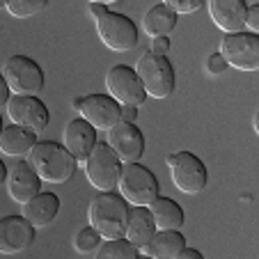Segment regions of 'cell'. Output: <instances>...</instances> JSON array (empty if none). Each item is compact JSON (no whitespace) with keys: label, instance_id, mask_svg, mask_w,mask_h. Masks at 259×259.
Instances as JSON below:
<instances>
[{"label":"cell","instance_id":"obj_6","mask_svg":"<svg viewBox=\"0 0 259 259\" xmlns=\"http://www.w3.org/2000/svg\"><path fill=\"white\" fill-rule=\"evenodd\" d=\"M167 167H170L172 184L186 195H195L202 193L209 181V172L206 165L202 163L200 156L191 152H175L167 156Z\"/></svg>","mask_w":259,"mask_h":259},{"label":"cell","instance_id":"obj_18","mask_svg":"<svg viewBox=\"0 0 259 259\" xmlns=\"http://www.w3.org/2000/svg\"><path fill=\"white\" fill-rule=\"evenodd\" d=\"M186 248V239L179 230H156L154 236L140 248V254L149 259H179Z\"/></svg>","mask_w":259,"mask_h":259},{"label":"cell","instance_id":"obj_3","mask_svg":"<svg viewBox=\"0 0 259 259\" xmlns=\"http://www.w3.org/2000/svg\"><path fill=\"white\" fill-rule=\"evenodd\" d=\"M136 73L140 78L142 88H145L147 97L152 99H167L175 92V69H172L170 60L165 55H158L147 51L142 53V58H138L136 62Z\"/></svg>","mask_w":259,"mask_h":259},{"label":"cell","instance_id":"obj_29","mask_svg":"<svg viewBox=\"0 0 259 259\" xmlns=\"http://www.w3.org/2000/svg\"><path fill=\"white\" fill-rule=\"evenodd\" d=\"M243 30L245 32H259V5H250L245 12V21H243Z\"/></svg>","mask_w":259,"mask_h":259},{"label":"cell","instance_id":"obj_28","mask_svg":"<svg viewBox=\"0 0 259 259\" xmlns=\"http://www.w3.org/2000/svg\"><path fill=\"white\" fill-rule=\"evenodd\" d=\"M206 71L211 73V76H223L225 73V69H227V62H225V58L220 53H213V55H209L206 58Z\"/></svg>","mask_w":259,"mask_h":259},{"label":"cell","instance_id":"obj_15","mask_svg":"<svg viewBox=\"0 0 259 259\" xmlns=\"http://www.w3.org/2000/svg\"><path fill=\"white\" fill-rule=\"evenodd\" d=\"M7 193L14 202L25 204L30 197H34L41 191V179L39 175L32 170L30 163H16L7 170Z\"/></svg>","mask_w":259,"mask_h":259},{"label":"cell","instance_id":"obj_36","mask_svg":"<svg viewBox=\"0 0 259 259\" xmlns=\"http://www.w3.org/2000/svg\"><path fill=\"white\" fill-rule=\"evenodd\" d=\"M88 3H97V5H115V3H122V0H88Z\"/></svg>","mask_w":259,"mask_h":259},{"label":"cell","instance_id":"obj_21","mask_svg":"<svg viewBox=\"0 0 259 259\" xmlns=\"http://www.w3.org/2000/svg\"><path fill=\"white\" fill-rule=\"evenodd\" d=\"M37 142V133L28 131V128L19 126V124H10L0 133V152L5 156H25Z\"/></svg>","mask_w":259,"mask_h":259},{"label":"cell","instance_id":"obj_34","mask_svg":"<svg viewBox=\"0 0 259 259\" xmlns=\"http://www.w3.org/2000/svg\"><path fill=\"white\" fill-rule=\"evenodd\" d=\"M103 12H108V7H106V5H97V3H90V14H92L94 19H99V16H101Z\"/></svg>","mask_w":259,"mask_h":259},{"label":"cell","instance_id":"obj_5","mask_svg":"<svg viewBox=\"0 0 259 259\" xmlns=\"http://www.w3.org/2000/svg\"><path fill=\"white\" fill-rule=\"evenodd\" d=\"M83 170L88 175V181L97 191H115L119 172H122V161L108 142H94L92 152L83 161Z\"/></svg>","mask_w":259,"mask_h":259},{"label":"cell","instance_id":"obj_20","mask_svg":"<svg viewBox=\"0 0 259 259\" xmlns=\"http://www.w3.org/2000/svg\"><path fill=\"white\" fill-rule=\"evenodd\" d=\"M156 225H154L152 211L149 206H131L128 209V220H126V230H124V239L131 241L138 250L154 236Z\"/></svg>","mask_w":259,"mask_h":259},{"label":"cell","instance_id":"obj_2","mask_svg":"<svg viewBox=\"0 0 259 259\" xmlns=\"http://www.w3.org/2000/svg\"><path fill=\"white\" fill-rule=\"evenodd\" d=\"M128 204L119 193L115 191H101L88 209V223L99 232L103 241L106 239H119L124 236L128 220Z\"/></svg>","mask_w":259,"mask_h":259},{"label":"cell","instance_id":"obj_10","mask_svg":"<svg viewBox=\"0 0 259 259\" xmlns=\"http://www.w3.org/2000/svg\"><path fill=\"white\" fill-rule=\"evenodd\" d=\"M106 90L119 106H142L147 101V92L138 78L136 69L126 64H115L106 73Z\"/></svg>","mask_w":259,"mask_h":259},{"label":"cell","instance_id":"obj_31","mask_svg":"<svg viewBox=\"0 0 259 259\" xmlns=\"http://www.w3.org/2000/svg\"><path fill=\"white\" fill-rule=\"evenodd\" d=\"M138 106H119V122H136Z\"/></svg>","mask_w":259,"mask_h":259},{"label":"cell","instance_id":"obj_11","mask_svg":"<svg viewBox=\"0 0 259 259\" xmlns=\"http://www.w3.org/2000/svg\"><path fill=\"white\" fill-rule=\"evenodd\" d=\"M7 115H10L12 124H19V126L28 128L32 133H41L46 131L51 122V113L46 103L41 99L32 97H25V94H14L10 97L7 101Z\"/></svg>","mask_w":259,"mask_h":259},{"label":"cell","instance_id":"obj_19","mask_svg":"<svg viewBox=\"0 0 259 259\" xmlns=\"http://www.w3.org/2000/svg\"><path fill=\"white\" fill-rule=\"evenodd\" d=\"M60 211V197L55 195V193H37L34 197H30L28 202L23 204V218L28 220L30 225L37 230V227H46L51 225L55 220V215H58Z\"/></svg>","mask_w":259,"mask_h":259},{"label":"cell","instance_id":"obj_22","mask_svg":"<svg viewBox=\"0 0 259 259\" xmlns=\"http://www.w3.org/2000/svg\"><path fill=\"white\" fill-rule=\"evenodd\" d=\"M149 211H152L156 230H181V227L186 225V215H184L181 206L175 200H170V197L158 195L149 204Z\"/></svg>","mask_w":259,"mask_h":259},{"label":"cell","instance_id":"obj_35","mask_svg":"<svg viewBox=\"0 0 259 259\" xmlns=\"http://www.w3.org/2000/svg\"><path fill=\"white\" fill-rule=\"evenodd\" d=\"M7 181V165L3 163V158H0V186Z\"/></svg>","mask_w":259,"mask_h":259},{"label":"cell","instance_id":"obj_16","mask_svg":"<svg viewBox=\"0 0 259 259\" xmlns=\"http://www.w3.org/2000/svg\"><path fill=\"white\" fill-rule=\"evenodd\" d=\"M94 142H97V128L83 117H76L64 126L62 133V145L67 147L71 156L78 163H83L88 158V154L92 152Z\"/></svg>","mask_w":259,"mask_h":259},{"label":"cell","instance_id":"obj_14","mask_svg":"<svg viewBox=\"0 0 259 259\" xmlns=\"http://www.w3.org/2000/svg\"><path fill=\"white\" fill-rule=\"evenodd\" d=\"M34 241V227L23 215H5L0 218V252L16 254L23 252Z\"/></svg>","mask_w":259,"mask_h":259},{"label":"cell","instance_id":"obj_4","mask_svg":"<svg viewBox=\"0 0 259 259\" xmlns=\"http://www.w3.org/2000/svg\"><path fill=\"white\" fill-rule=\"evenodd\" d=\"M119 195L133 206H149L158 197V179L149 167L140 163H122L117 179Z\"/></svg>","mask_w":259,"mask_h":259},{"label":"cell","instance_id":"obj_13","mask_svg":"<svg viewBox=\"0 0 259 259\" xmlns=\"http://www.w3.org/2000/svg\"><path fill=\"white\" fill-rule=\"evenodd\" d=\"M78 113L97 131H108L119 122V103L110 94H88L83 97V106Z\"/></svg>","mask_w":259,"mask_h":259},{"label":"cell","instance_id":"obj_27","mask_svg":"<svg viewBox=\"0 0 259 259\" xmlns=\"http://www.w3.org/2000/svg\"><path fill=\"white\" fill-rule=\"evenodd\" d=\"M165 7H170L177 16L179 14H193L197 12L202 5H204V0H161Z\"/></svg>","mask_w":259,"mask_h":259},{"label":"cell","instance_id":"obj_30","mask_svg":"<svg viewBox=\"0 0 259 259\" xmlns=\"http://www.w3.org/2000/svg\"><path fill=\"white\" fill-rule=\"evenodd\" d=\"M167 51H170V39L167 37H152V53L167 55Z\"/></svg>","mask_w":259,"mask_h":259},{"label":"cell","instance_id":"obj_37","mask_svg":"<svg viewBox=\"0 0 259 259\" xmlns=\"http://www.w3.org/2000/svg\"><path fill=\"white\" fill-rule=\"evenodd\" d=\"M71 106H73V110L78 113V110H80V106H83V99H73V101H71Z\"/></svg>","mask_w":259,"mask_h":259},{"label":"cell","instance_id":"obj_1","mask_svg":"<svg viewBox=\"0 0 259 259\" xmlns=\"http://www.w3.org/2000/svg\"><path fill=\"white\" fill-rule=\"evenodd\" d=\"M28 163L46 184H67L76 175V165H78V161L71 156L67 147L53 140L34 142V147L28 152Z\"/></svg>","mask_w":259,"mask_h":259},{"label":"cell","instance_id":"obj_17","mask_svg":"<svg viewBox=\"0 0 259 259\" xmlns=\"http://www.w3.org/2000/svg\"><path fill=\"white\" fill-rule=\"evenodd\" d=\"M209 16L223 32H241L248 5L245 0H206Z\"/></svg>","mask_w":259,"mask_h":259},{"label":"cell","instance_id":"obj_7","mask_svg":"<svg viewBox=\"0 0 259 259\" xmlns=\"http://www.w3.org/2000/svg\"><path fill=\"white\" fill-rule=\"evenodd\" d=\"M218 53L225 58L227 67L239 71H257L259 69V37L252 32H225L220 39Z\"/></svg>","mask_w":259,"mask_h":259},{"label":"cell","instance_id":"obj_26","mask_svg":"<svg viewBox=\"0 0 259 259\" xmlns=\"http://www.w3.org/2000/svg\"><path fill=\"white\" fill-rule=\"evenodd\" d=\"M101 236H99V232L94 230L92 225L83 227V230L76 232V236H73V248L78 250V252L83 254H90V252H97V248L101 245Z\"/></svg>","mask_w":259,"mask_h":259},{"label":"cell","instance_id":"obj_23","mask_svg":"<svg viewBox=\"0 0 259 259\" xmlns=\"http://www.w3.org/2000/svg\"><path fill=\"white\" fill-rule=\"evenodd\" d=\"M175 28H177V14L163 3L149 7L145 12V16H142V30L149 37H167Z\"/></svg>","mask_w":259,"mask_h":259},{"label":"cell","instance_id":"obj_33","mask_svg":"<svg viewBox=\"0 0 259 259\" xmlns=\"http://www.w3.org/2000/svg\"><path fill=\"white\" fill-rule=\"evenodd\" d=\"M202 259V252L200 250H193V248H184L181 250V254H179V259Z\"/></svg>","mask_w":259,"mask_h":259},{"label":"cell","instance_id":"obj_32","mask_svg":"<svg viewBox=\"0 0 259 259\" xmlns=\"http://www.w3.org/2000/svg\"><path fill=\"white\" fill-rule=\"evenodd\" d=\"M10 97H12V90H10V85H7L5 76L0 73V110H3V108H7V101H10Z\"/></svg>","mask_w":259,"mask_h":259},{"label":"cell","instance_id":"obj_25","mask_svg":"<svg viewBox=\"0 0 259 259\" xmlns=\"http://www.w3.org/2000/svg\"><path fill=\"white\" fill-rule=\"evenodd\" d=\"M46 5H49V0H7L5 10L14 19H30V16L39 14Z\"/></svg>","mask_w":259,"mask_h":259},{"label":"cell","instance_id":"obj_38","mask_svg":"<svg viewBox=\"0 0 259 259\" xmlns=\"http://www.w3.org/2000/svg\"><path fill=\"white\" fill-rule=\"evenodd\" d=\"M7 7V0H0V10H5Z\"/></svg>","mask_w":259,"mask_h":259},{"label":"cell","instance_id":"obj_8","mask_svg":"<svg viewBox=\"0 0 259 259\" xmlns=\"http://www.w3.org/2000/svg\"><path fill=\"white\" fill-rule=\"evenodd\" d=\"M94 21H97V34L103 41V46H108L110 51H117V53H126V51L136 49L138 28L128 16L108 10Z\"/></svg>","mask_w":259,"mask_h":259},{"label":"cell","instance_id":"obj_39","mask_svg":"<svg viewBox=\"0 0 259 259\" xmlns=\"http://www.w3.org/2000/svg\"><path fill=\"white\" fill-rule=\"evenodd\" d=\"M3 128H5V126H3V117H0V133H3Z\"/></svg>","mask_w":259,"mask_h":259},{"label":"cell","instance_id":"obj_12","mask_svg":"<svg viewBox=\"0 0 259 259\" xmlns=\"http://www.w3.org/2000/svg\"><path fill=\"white\" fill-rule=\"evenodd\" d=\"M108 145L122 163H136L145 154V136L136 122H117L108 128Z\"/></svg>","mask_w":259,"mask_h":259},{"label":"cell","instance_id":"obj_9","mask_svg":"<svg viewBox=\"0 0 259 259\" xmlns=\"http://www.w3.org/2000/svg\"><path fill=\"white\" fill-rule=\"evenodd\" d=\"M3 76H5L7 85H10L12 94H39L44 88V71L32 58L25 55H12L7 62L3 64Z\"/></svg>","mask_w":259,"mask_h":259},{"label":"cell","instance_id":"obj_24","mask_svg":"<svg viewBox=\"0 0 259 259\" xmlns=\"http://www.w3.org/2000/svg\"><path fill=\"white\" fill-rule=\"evenodd\" d=\"M94 254H97V259H138L140 257V250L131 241L119 236V239H106L97 248Z\"/></svg>","mask_w":259,"mask_h":259}]
</instances>
